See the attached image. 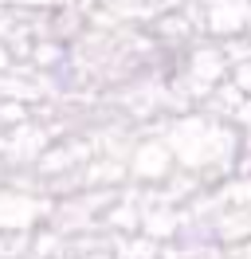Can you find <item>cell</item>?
<instances>
[]
</instances>
